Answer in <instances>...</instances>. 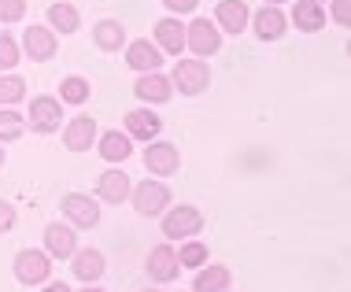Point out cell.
I'll return each mask as SVG.
<instances>
[{"instance_id":"1","label":"cell","mask_w":351,"mask_h":292,"mask_svg":"<svg viewBox=\"0 0 351 292\" xmlns=\"http://www.w3.org/2000/svg\"><path fill=\"white\" fill-rule=\"evenodd\" d=\"M174 86L185 93V97H196L211 86V67L204 60H178L174 67Z\"/></svg>"},{"instance_id":"2","label":"cell","mask_w":351,"mask_h":292,"mask_svg":"<svg viewBox=\"0 0 351 292\" xmlns=\"http://www.w3.org/2000/svg\"><path fill=\"white\" fill-rule=\"evenodd\" d=\"M52 274V263H49V252H19L15 256V278L23 281V285H41V281H49Z\"/></svg>"},{"instance_id":"3","label":"cell","mask_w":351,"mask_h":292,"mask_svg":"<svg viewBox=\"0 0 351 292\" xmlns=\"http://www.w3.org/2000/svg\"><path fill=\"white\" fill-rule=\"evenodd\" d=\"M200 226H204V215L196 207H174L163 219V233L167 237H193V233H200Z\"/></svg>"},{"instance_id":"4","label":"cell","mask_w":351,"mask_h":292,"mask_svg":"<svg viewBox=\"0 0 351 292\" xmlns=\"http://www.w3.org/2000/svg\"><path fill=\"white\" fill-rule=\"evenodd\" d=\"M185 45H189L196 56H215L218 45H222V34H218L215 26L207 23V19H196V23L185 30Z\"/></svg>"},{"instance_id":"5","label":"cell","mask_w":351,"mask_h":292,"mask_svg":"<svg viewBox=\"0 0 351 292\" xmlns=\"http://www.w3.org/2000/svg\"><path fill=\"white\" fill-rule=\"evenodd\" d=\"M130 196H134L137 215H159V211L167 207V200H170L167 185H159V182H141Z\"/></svg>"},{"instance_id":"6","label":"cell","mask_w":351,"mask_h":292,"mask_svg":"<svg viewBox=\"0 0 351 292\" xmlns=\"http://www.w3.org/2000/svg\"><path fill=\"white\" fill-rule=\"evenodd\" d=\"M145 167L152 174H174L182 167V156H178V148L170 141H156L152 148H145Z\"/></svg>"},{"instance_id":"7","label":"cell","mask_w":351,"mask_h":292,"mask_svg":"<svg viewBox=\"0 0 351 292\" xmlns=\"http://www.w3.org/2000/svg\"><path fill=\"white\" fill-rule=\"evenodd\" d=\"M63 215H67L74 226H82V230H89V226H97V222H100V207L93 204L89 196H82V193L63 196Z\"/></svg>"},{"instance_id":"8","label":"cell","mask_w":351,"mask_h":292,"mask_svg":"<svg viewBox=\"0 0 351 292\" xmlns=\"http://www.w3.org/2000/svg\"><path fill=\"white\" fill-rule=\"evenodd\" d=\"M45 248H49V256H56V259H71L74 252H78V237H74L71 226L52 222L49 230H45Z\"/></svg>"},{"instance_id":"9","label":"cell","mask_w":351,"mask_h":292,"mask_svg":"<svg viewBox=\"0 0 351 292\" xmlns=\"http://www.w3.org/2000/svg\"><path fill=\"white\" fill-rule=\"evenodd\" d=\"M60 119H63L60 100H56V97H34V104H30V122H34V130L52 134V130L60 126Z\"/></svg>"},{"instance_id":"10","label":"cell","mask_w":351,"mask_h":292,"mask_svg":"<svg viewBox=\"0 0 351 292\" xmlns=\"http://www.w3.org/2000/svg\"><path fill=\"white\" fill-rule=\"evenodd\" d=\"M148 274H152V281H174L178 278V252L170 244H156L148 252Z\"/></svg>"},{"instance_id":"11","label":"cell","mask_w":351,"mask_h":292,"mask_svg":"<svg viewBox=\"0 0 351 292\" xmlns=\"http://www.w3.org/2000/svg\"><path fill=\"white\" fill-rule=\"evenodd\" d=\"M93 137H97V119H93V115H78V119H71V126L63 130V145H67L71 152L93 148Z\"/></svg>"},{"instance_id":"12","label":"cell","mask_w":351,"mask_h":292,"mask_svg":"<svg viewBox=\"0 0 351 292\" xmlns=\"http://www.w3.org/2000/svg\"><path fill=\"white\" fill-rule=\"evenodd\" d=\"M97 196L100 200H108V204H122L130 196V174H122V171H104L97 178Z\"/></svg>"},{"instance_id":"13","label":"cell","mask_w":351,"mask_h":292,"mask_svg":"<svg viewBox=\"0 0 351 292\" xmlns=\"http://www.w3.org/2000/svg\"><path fill=\"white\" fill-rule=\"evenodd\" d=\"M23 49L30 60H52L56 56V37L52 30H45V26H30V30L23 34Z\"/></svg>"},{"instance_id":"14","label":"cell","mask_w":351,"mask_h":292,"mask_svg":"<svg viewBox=\"0 0 351 292\" xmlns=\"http://www.w3.org/2000/svg\"><path fill=\"white\" fill-rule=\"evenodd\" d=\"M134 93H137L141 100H148V104H167L170 97H174V86H170L163 74L152 71V74H145V78L134 86Z\"/></svg>"},{"instance_id":"15","label":"cell","mask_w":351,"mask_h":292,"mask_svg":"<svg viewBox=\"0 0 351 292\" xmlns=\"http://www.w3.org/2000/svg\"><path fill=\"white\" fill-rule=\"evenodd\" d=\"M126 63L134 71H156L159 63H163V56H159V45H152V41H134L126 49Z\"/></svg>"},{"instance_id":"16","label":"cell","mask_w":351,"mask_h":292,"mask_svg":"<svg viewBox=\"0 0 351 292\" xmlns=\"http://www.w3.org/2000/svg\"><path fill=\"white\" fill-rule=\"evenodd\" d=\"M252 23H255V34H259L263 41H278V37L285 34V15L274 4H267L263 12H255Z\"/></svg>"},{"instance_id":"17","label":"cell","mask_w":351,"mask_h":292,"mask_svg":"<svg viewBox=\"0 0 351 292\" xmlns=\"http://www.w3.org/2000/svg\"><path fill=\"white\" fill-rule=\"evenodd\" d=\"M292 23H296L300 30L315 34V30H322V26H326V12H322L318 0H300V4L292 8Z\"/></svg>"},{"instance_id":"18","label":"cell","mask_w":351,"mask_h":292,"mask_svg":"<svg viewBox=\"0 0 351 292\" xmlns=\"http://www.w3.org/2000/svg\"><path fill=\"white\" fill-rule=\"evenodd\" d=\"M218 26L230 34H241L244 26H248V8H244V0H222L218 4Z\"/></svg>"},{"instance_id":"19","label":"cell","mask_w":351,"mask_h":292,"mask_svg":"<svg viewBox=\"0 0 351 292\" xmlns=\"http://www.w3.org/2000/svg\"><path fill=\"white\" fill-rule=\"evenodd\" d=\"M156 41L163 52H182L185 49V26L178 23V19H163V23H156Z\"/></svg>"},{"instance_id":"20","label":"cell","mask_w":351,"mask_h":292,"mask_svg":"<svg viewBox=\"0 0 351 292\" xmlns=\"http://www.w3.org/2000/svg\"><path fill=\"white\" fill-rule=\"evenodd\" d=\"M159 126H163V119L152 115V111H130L126 115V130H130V137H137V141H152L159 134Z\"/></svg>"},{"instance_id":"21","label":"cell","mask_w":351,"mask_h":292,"mask_svg":"<svg viewBox=\"0 0 351 292\" xmlns=\"http://www.w3.org/2000/svg\"><path fill=\"white\" fill-rule=\"evenodd\" d=\"M74 274H78L85 285H93L100 274H104V256L100 252H93V248H85V252H74Z\"/></svg>"},{"instance_id":"22","label":"cell","mask_w":351,"mask_h":292,"mask_svg":"<svg viewBox=\"0 0 351 292\" xmlns=\"http://www.w3.org/2000/svg\"><path fill=\"white\" fill-rule=\"evenodd\" d=\"M93 37H97V45L104 52H115V49H122L126 30H122V23H115V19H104V23L93 26Z\"/></svg>"},{"instance_id":"23","label":"cell","mask_w":351,"mask_h":292,"mask_svg":"<svg viewBox=\"0 0 351 292\" xmlns=\"http://www.w3.org/2000/svg\"><path fill=\"white\" fill-rule=\"evenodd\" d=\"M130 152H134V148H130V137L119 134V130H111V134L100 137V156L108 159V163H122Z\"/></svg>"},{"instance_id":"24","label":"cell","mask_w":351,"mask_h":292,"mask_svg":"<svg viewBox=\"0 0 351 292\" xmlns=\"http://www.w3.org/2000/svg\"><path fill=\"white\" fill-rule=\"evenodd\" d=\"M230 270L226 267H207V270H200L196 274V285H193V292H226L230 289Z\"/></svg>"},{"instance_id":"25","label":"cell","mask_w":351,"mask_h":292,"mask_svg":"<svg viewBox=\"0 0 351 292\" xmlns=\"http://www.w3.org/2000/svg\"><path fill=\"white\" fill-rule=\"evenodd\" d=\"M49 19H52L56 30H63V34L78 30V8H71V4H52L49 8Z\"/></svg>"},{"instance_id":"26","label":"cell","mask_w":351,"mask_h":292,"mask_svg":"<svg viewBox=\"0 0 351 292\" xmlns=\"http://www.w3.org/2000/svg\"><path fill=\"white\" fill-rule=\"evenodd\" d=\"M60 93H63V100H67V104H85V100H89V82L74 74V78H63Z\"/></svg>"},{"instance_id":"27","label":"cell","mask_w":351,"mask_h":292,"mask_svg":"<svg viewBox=\"0 0 351 292\" xmlns=\"http://www.w3.org/2000/svg\"><path fill=\"white\" fill-rule=\"evenodd\" d=\"M23 89H26L23 78H15V74H0V104L23 100Z\"/></svg>"},{"instance_id":"28","label":"cell","mask_w":351,"mask_h":292,"mask_svg":"<svg viewBox=\"0 0 351 292\" xmlns=\"http://www.w3.org/2000/svg\"><path fill=\"white\" fill-rule=\"evenodd\" d=\"M207 263V248L200 241L193 244H182V256H178V267H204Z\"/></svg>"},{"instance_id":"29","label":"cell","mask_w":351,"mask_h":292,"mask_svg":"<svg viewBox=\"0 0 351 292\" xmlns=\"http://www.w3.org/2000/svg\"><path fill=\"white\" fill-rule=\"evenodd\" d=\"M23 137V119L15 115V111H0V141H15Z\"/></svg>"},{"instance_id":"30","label":"cell","mask_w":351,"mask_h":292,"mask_svg":"<svg viewBox=\"0 0 351 292\" xmlns=\"http://www.w3.org/2000/svg\"><path fill=\"white\" fill-rule=\"evenodd\" d=\"M26 15V0H0V23H19Z\"/></svg>"},{"instance_id":"31","label":"cell","mask_w":351,"mask_h":292,"mask_svg":"<svg viewBox=\"0 0 351 292\" xmlns=\"http://www.w3.org/2000/svg\"><path fill=\"white\" fill-rule=\"evenodd\" d=\"M19 63V45L12 37H0V71H12Z\"/></svg>"},{"instance_id":"32","label":"cell","mask_w":351,"mask_h":292,"mask_svg":"<svg viewBox=\"0 0 351 292\" xmlns=\"http://www.w3.org/2000/svg\"><path fill=\"white\" fill-rule=\"evenodd\" d=\"M333 19H337L340 26L351 23V0H333Z\"/></svg>"},{"instance_id":"33","label":"cell","mask_w":351,"mask_h":292,"mask_svg":"<svg viewBox=\"0 0 351 292\" xmlns=\"http://www.w3.org/2000/svg\"><path fill=\"white\" fill-rule=\"evenodd\" d=\"M12 226H15V207L0 200V233H4V230H12Z\"/></svg>"},{"instance_id":"34","label":"cell","mask_w":351,"mask_h":292,"mask_svg":"<svg viewBox=\"0 0 351 292\" xmlns=\"http://www.w3.org/2000/svg\"><path fill=\"white\" fill-rule=\"evenodd\" d=\"M163 4L170 8V12H196V4H200V0H163Z\"/></svg>"},{"instance_id":"35","label":"cell","mask_w":351,"mask_h":292,"mask_svg":"<svg viewBox=\"0 0 351 292\" xmlns=\"http://www.w3.org/2000/svg\"><path fill=\"white\" fill-rule=\"evenodd\" d=\"M45 292H71V289L63 285V281H56V285H49V289H45Z\"/></svg>"},{"instance_id":"36","label":"cell","mask_w":351,"mask_h":292,"mask_svg":"<svg viewBox=\"0 0 351 292\" xmlns=\"http://www.w3.org/2000/svg\"><path fill=\"white\" fill-rule=\"evenodd\" d=\"M82 292H104V289H93V285H85V289H82Z\"/></svg>"},{"instance_id":"37","label":"cell","mask_w":351,"mask_h":292,"mask_svg":"<svg viewBox=\"0 0 351 292\" xmlns=\"http://www.w3.org/2000/svg\"><path fill=\"white\" fill-rule=\"evenodd\" d=\"M0 167H4V148H0Z\"/></svg>"},{"instance_id":"38","label":"cell","mask_w":351,"mask_h":292,"mask_svg":"<svg viewBox=\"0 0 351 292\" xmlns=\"http://www.w3.org/2000/svg\"><path fill=\"white\" fill-rule=\"evenodd\" d=\"M267 4H274V8H278V4H281V0H267Z\"/></svg>"},{"instance_id":"39","label":"cell","mask_w":351,"mask_h":292,"mask_svg":"<svg viewBox=\"0 0 351 292\" xmlns=\"http://www.w3.org/2000/svg\"><path fill=\"white\" fill-rule=\"evenodd\" d=\"M145 292H156V289H145Z\"/></svg>"}]
</instances>
